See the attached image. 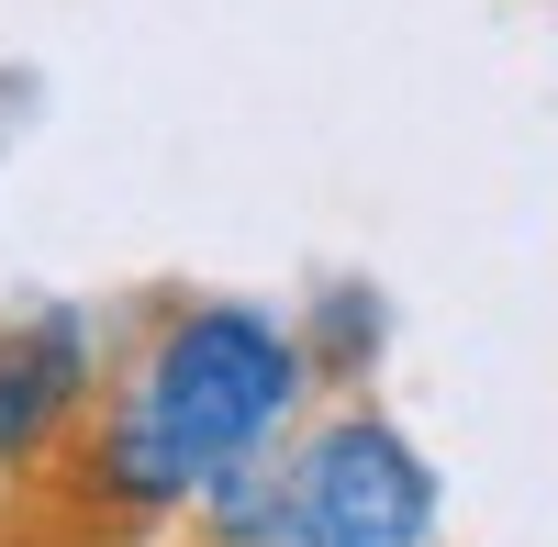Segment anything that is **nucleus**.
Segmentation results:
<instances>
[{"label":"nucleus","instance_id":"nucleus-1","mask_svg":"<svg viewBox=\"0 0 558 547\" xmlns=\"http://www.w3.org/2000/svg\"><path fill=\"white\" fill-rule=\"evenodd\" d=\"M112 380L179 436V459L202 481L235 470V459H279V447L324 414L302 325L279 302H246V291H168V302H146Z\"/></svg>","mask_w":558,"mask_h":547},{"label":"nucleus","instance_id":"nucleus-2","mask_svg":"<svg viewBox=\"0 0 558 547\" xmlns=\"http://www.w3.org/2000/svg\"><path fill=\"white\" fill-rule=\"evenodd\" d=\"M302 547H447V481L380 402H324L291 436Z\"/></svg>","mask_w":558,"mask_h":547},{"label":"nucleus","instance_id":"nucleus-3","mask_svg":"<svg viewBox=\"0 0 558 547\" xmlns=\"http://www.w3.org/2000/svg\"><path fill=\"white\" fill-rule=\"evenodd\" d=\"M112 369H123V336L89 302H23V313H0V491L57 481L78 425L101 414Z\"/></svg>","mask_w":558,"mask_h":547},{"label":"nucleus","instance_id":"nucleus-4","mask_svg":"<svg viewBox=\"0 0 558 547\" xmlns=\"http://www.w3.org/2000/svg\"><path fill=\"white\" fill-rule=\"evenodd\" d=\"M57 503L78 514L89 547H146V536H168V525H191L202 470L179 459V436H168L146 402L112 380V391H101V414L78 425V447L57 459Z\"/></svg>","mask_w":558,"mask_h":547},{"label":"nucleus","instance_id":"nucleus-5","mask_svg":"<svg viewBox=\"0 0 558 547\" xmlns=\"http://www.w3.org/2000/svg\"><path fill=\"white\" fill-rule=\"evenodd\" d=\"M191 547H302V491H291V447L279 459H235L202 481Z\"/></svg>","mask_w":558,"mask_h":547},{"label":"nucleus","instance_id":"nucleus-6","mask_svg":"<svg viewBox=\"0 0 558 547\" xmlns=\"http://www.w3.org/2000/svg\"><path fill=\"white\" fill-rule=\"evenodd\" d=\"M291 325H302V347H313L324 402H357L368 369H380V347H391V302H380V280H324V291H302Z\"/></svg>","mask_w":558,"mask_h":547}]
</instances>
